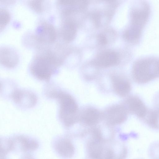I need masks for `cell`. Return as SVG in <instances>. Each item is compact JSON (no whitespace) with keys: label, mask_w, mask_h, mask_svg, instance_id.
<instances>
[{"label":"cell","mask_w":159,"mask_h":159,"mask_svg":"<svg viewBox=\"0 0 159 159\" xmlns=\"http://www.w3.org/2000/svg\"><path fill=\"white\" fill-rule=\"evenodd\" d=\"M134 7L131 12V24L124 36L128 41L138 44L149 19L151 7L149 3L144 1H138Z\"/></svg>","instance_id":"obj_1"},{"label":"cell","mask_w":159,"mask_h":159,"mask_svg":"<svg viewBox=\"0 0 159 159\" xmlns=\"http://www.w3.org/2000/svg\"><path fill=\"white\" fill-rule=\"evenodd\" d=\"M61 60L52 51H45L36 55L30 66V72L38 79L47 81L61 65Z\"/></svg>","instance_id":"obj_2"},{"label":"cell","mask_w":159,"mask_h":159,"mask_svg":"<svg viewBox=\"0 0 159 159\" xmlns=\"http://www.w3.org/2000/svg\"><path fill=\"white\" fill-rule=\"evenodd\" d=\"M132 75L134 81L139 84L148 83L159 77V57L139 58L133 64Z\"/></svg>","instance_id":"obj_3"},{"label":"cell","mask_w":159,"mask_h":159,"mask_svg":"<svg viewBox=\"0 0 159 159\" xmlns=\"http://www.w3.org/2000/svg\"><path fill=\"white\" fill-rule=\"evenodd\" d=\"M49 95L58 102L59 118L62 123L66 126L75 123L77 118V107L73 98L66 93L56 90L51 92Z\"/></svg>","instance_id":"obj_4"},{"label":"cell","mask_w":159,"mask_h":159,"mask_svg":"<svg viewBox=\"0 0 159 159\" xmlns=\"http://www.w3.org/2000/svg\"><path fill=\"white\" fill-rule=\"evenodd\" d=\"M57 33L56 30L51 24L47 22L40 23L36 28L35 39L41 43H52L55 40Z\"/></svg>","instance_id":"obj_5"},{"label":"cell","mask_w":159,"mask_h":159,"mask_svg":"<svg viewBox=\"0 0 159 159\" xmlns=\"http://www.w3.org/2000/svg\"><path fill=\"white\" fill-rule=\"evenodd\" d=\"M128 110L138 118L144 119L148 110L142 100L138 97L133 96L126 100Z\"/></svg>","instance_id":"obj_6"},{"label":"cell","mask_w":159,"mask_h":159,"mask_svg":"<svg viewBox=\"0 0 159 159\" xmlns=\"http://www.w3.org/2000/svg\"><path fill=\"white\" fill-rule=\"evenodd\" d=\"M128 116V110L123 106L116 105L109 109L106 113V118L110 123L117 124L125 120Z\"/></svg>","instance_id":"obj_7"},{"label":"cell","mask_w":159,"mask_h":159,"mask_svg":"<svg viewBox=\"0 0 159 159\" xmlns=\"http://www.w3.org/2000/svg\"><path fill=\"white\" fill-rule=\"evenodd\" d=\"M1 64L8 68H12L17 64L19 60L16 52L11 48L4 47L0 49Z\"/></svg>","instance_id":"obj_8"},{"label":"cell","mask_w":159,"mask_h":159,"mask_svg":"<svg viewBox=\"0 0 159 159\" xmlns=\"http://www.w3.org/2000/svg\"><path fill=\"white\" fill-rule=\"evenodd\" d=\"M12 96L15 102L21 106L30 107L34 105L36 101L34 95L26 91L16 90Z\"/></svg>","instance_id":"obj_9"},{"label":"cell","mask_w":159,"mask_h":159,"mask_svg":"<svg viewBox=\"0 0 159 159\" xmlns=\"http://www.w3.org/2000/svg\"><path fill=\"white\" fill-rule=\"evenodd\" d=\"M118 60L117 53L111 51H107L100 54L95 60V63L102 67H108L116 64Z\"/></svg>","instance_id":"obj_10"},{"label":"cell","mask_w":159,"mask_h":159,"mask_svg":"<svg viewBox=\"0 0 159 159\" xmlns=\"http://www.w3.org/2000/svg\"><path fill=\"white\" fill-rule=\"evenodd\" d=\"M112 83L116 92L120 96H126L130 91V84L126 78L120 76H114L112 78Z\"/></svg>","instance_id":"obj_11"},{"label":"cell","mask_w":159,"mask_h":159,"mask_svg":"<svg viewBox=\"0 0 159 159\" xmlns=\"http://www.w3.org/2000/svg\"><path fill=\"white\" fill-rule=\"evenodd\" d=\"M76 33L75 25L72 21H65L61 28V34L63 39L66 41L70 42L75 37Z\"/></svg>","instance_id":"obj_12"},{"label":"cell","mask_w":159,"mask_h":159,"mask_svg":"<svg viewBox=\"0 0 159 159\" xmlns=\"http://www.w3.org/2000/svg\"><path fill=\"white\" fill-rule=\"evenodd\" d=\"M100 118V114L96 109L89 108L85 110L82 113L81 118L87 124L93 125L97 123Z\"/></svg>","instance_id":"obj_13"},{"label":"cell","mask_w":159,"mask_h":159,"mask_svg":"<svg viewBox=\"0 0 159 159\" xmlns=\"http://www.w3.org/2000/svg\"><path fill=\"white\" fill-rule=\"evenodd\" d=\"M144 119L150 127L155 129H159V109L157 108L148 110Z\"/></svg>","instance_id":"obj_14"},{"label":"cell","mask_w":159,"mask_h":159,"mask_svg":"<svg viewBox=\"0 0 159 159\" xmlns=\"http://www.w3.org/2000/svg\"><path fill=\"white\" fill-rule=\"evenodd\" d=\"M57 152L62 156H69L72 149L70 144L68 141L64 140L58 141L56 145Z\"/></svg>","instance_id":"obj_15"},{"label":"cell","mask_w":159,"mask_h":159,"mask_svg":"<svg viewBox=\"0 0 159 159\" xmlns=\"http://www.w3.org/2000/svg\"><path fill=\"white\" fill-rule=\"evenodd\" d=\"M11 18L9 12L6 9L1 8L0 9V29L2 30L9 23Z\"/></svg>","instance_id":"obj_16"},{"label":"cell","mask_w":159,"mask_h":159,"mask_svg":"<svg viewBox=\"0 0 159 159\" xmlns=\"http://www.w3.org/2000/svg\"><path fill=\"white\" fill-rule=\"evenodd\" d=\"M30 8L37 12H41L44 10L43 1L31 0L29 2Z\"/></svg>","instance_id":"obj_17"},{"label":"cell","mask_w":159,"mask_h":159,"mask_svg":"<svg viewBox=\"0 0 159 159\" xmlns=\"http://www.w3.org/2000/svg\"><path fill=\"white\" fill-rule=\"evenodd\" d=\"M98 39L99 42L102 45H105L107 43L106 37L102 34H100L98 35Z\"/></svg>","instance_id":"obj_18"},{"label":"cell","mask_w":159,"mask_h":159,"mask_svg":"<svg viewBox=\"0 0 159 159\" xmlns=\"http://www.w3.org/2000/svg\"><path fill=\"white\" fill-rule=\"evenodd\" d=\"M157 103L158 105V108H157L159 109V96L157 98Z\"/></svg>","instance_id":"obj_19"}]
</instances>
